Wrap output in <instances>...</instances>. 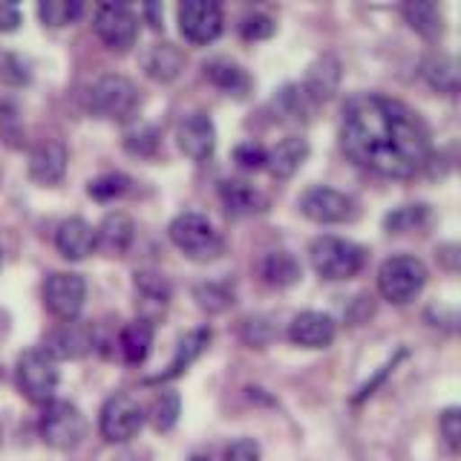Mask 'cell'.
I'll return each instance as SVG.
<instances>
[{
  "label": "cell",
  "instance_id": "1",
  "mask_svg": "<svg viewBox=\"0 0 461 461\" xmlns=\"http://www.w3.org/2000/svg\"><path fill=\"white\" fill-rule=\"evenodd\" d=\"M340 148L355 165L386 179H410L427 165L429 136L418 115L386 95H352L343 107Z\"/></svg>",
  "mask_w": 461,
  "mask_h": 461
},
{
  "label": "cell",
  "instance_id": "2",
  "mask_svg": "<svg viewBox=\"0 0 461 461\" xmlns=\"http://www.w3.org/2000/svg\"><path fill=\"white\" fill-rule=\"evenodd\" d=\"M167 234H170V242L176 245L187 259H194V263H213V259L222 254L220 230H216L208 222V216H202V213H194V211L179 213L176 220L170 222Z\"/></svg>",
  "mask_w": 461,
  "mask_h": 461
},
{
  "label": "cell",
  "instance_id": "3",
  "mask_svg": "<svg viewBox=\"0 0 461 461\" xmlns=\"http://www.w3.org/2000/svg\"><path fill=\"white\" fill-rule=\"evenodd\" d=\"M312 268L321 274L323 280H349L364 268L366 254L352 240L340 237H317L309 249Z\"/></svg>",
  "mask_w": 461,
  "mask_h": 461
},
{
  "label": "cell",
  "instance_id": "4",
  "mask_svg": "<svg viewBox=\"0 0 461 461\" xmlns=\"http://www.w3.org/2000/svg\"><path fill=\"white\" fill-rule=\"evenodd\" d=\"M427 283V268L418 257L398 254L389 257L378 268V292L384 300L395 303V306H407L410 300L421 294V288Z\"/></svg>",
  "mask_w": 461,
  "mask_h": 461
},
{
  "label": "cell",
  "instance_id": "5",
  "mask_svg": "<svg viewBox=\"0 0 461 461\" xmlns=\"http://www.w3.org/2000/svg\"><path fill=\"white\" fill-rule=\"evenodd\" d=\"M139 107L136 84L124 76H101L90 90H86V110L98 119L124 122Z\"/></svg>",
  "mask_w": 461,
  "mask_h": 461
},
{
  "label": "cell",
  "instance_id": "6",
  "mask_svg": "<svg viewBox=\"0 0 461 461\" xmlns=\"http://www.w3.org/2000/svg\"><path fill=\"white\" fill-rule=\"evenodd\" d=\"M38 429H41V438L47 441L52 450L69 453L86 438V418L76 403L50 401V403H43Z\"/></svg>",
  "mask_w": 461,
  "mask_h": 461
},
{
  "label": "cell",
  "instance_id": "7",
  "mask_svg": "<svg viewBox=\"0 0 461 461\" xmlns=\"http://www.w3.org/2000/svg\"><path fill=\"white\" fill-rule=\"evenodd\" d=\"M14 381L32 403H50L58 389L55 360L43 349H26L18 357V366H14Z\"/></svg>",
  "mask_w": 461,
  "mask_h": 461
},
{
  "label": "cell",
  "instance_id": "8",
  "mask_svg": "<svg viewBox=\"0 0 461 461\" xmlns=\"http://www.w3.org/2000/svg\"><path fill=\"white\" fill-rule=\"evenodd\" d=\"M98 427L110 444H124L144 427V407L130 393H115L101 407Z\"/></svg>",
  "mask_w": 461,
  "mask_h": 461
},
{
  "label": "cell",
  "instance_id": "9",
  "mask_svg": "<svg viewBox=\"0 0 461 461\" xmlns=\"http://www.w3.org/2000/svg\"><path fill=\"white\" fill-rule=\"evenodd\" d=\"M93 26L113 52H127L139 38V14L124 4H101Z\"/></svg>",
  "mask_w": 461,
  "mask_h": 461
},
{
  "label": "cell",
  "instance_id": "10",
  "mask_svg": "<svg viewBox=\"0 0 461 461\" xmlns=\"http://www.w3.org/2000/svg\"><path fill=\"white\" fill-rule=\"evenodd\" d=\"M86 300V280L81 274L58 271L43 283V306L55 314L58 321H76Z\"/></svg>",
  "mask_w": 461,
  "mask_h": 461
},
{
  "label": "cell",
  "instance_id": "11",
  "mask_svg": "<svg viewBox=\"0 0 461 461\" xmlns=\"http://www.w3.org/2000/svg\"><path fill=\"white\" fill-rule=\"evenodd\" d=\"M179 29L185 41L211 43L222 35V9L213 0H185L179 6Z\"/></svg>",
  "mask_w": 461,
  "mask_h": 461
},
{
  "label": "cell",
  "instance_id": "12",
  "mask_svg": "<svg viewBox=\"0 0 461 461\" xmlns=\"http://www.w3.org/2000/svg\"><path fill=\"white\" fill-rule=\"evenodd\" d=\"M300 211L309 216L312 222H321V225H338L346 222L355 216V202L335 191V187H309L306 194L300 196Z\"/></svg>",
  "mask_w": 461,
  "mask_h": 461
},
{
  "label": "cell",
  "instance_id": "13",
  "mask_svg": "<svg viewBox=\"0 0 461 461\" xmlns=\"http://www.w3.org/2000/svg\"><path fill=\"white\" fill-rule=\"evenodd\" d=\"M95 349V329L81 321H64L52 329L43 343V352L52 360H81Z\"/></svg>",
  "mask_w": 461,
  "mask_h": 461
},
{
  "label": "cell",
  "instance_id": "14",
  "mask_svg": "<svg viewBox=\"0 0 461 461\" xmlns=\"http://www.w3.org/2000/svg\"><path fill=\"white\" fill-rule=\"evenodd\" d=\"M176 141H179V150L187 158H194V162H205L216 148V127L205 113H191L187 119L179 122Z\"/></svg>",
  "mask_w": 461,
  "mask_h": 461
},
{
  "label": "cell",
  "instance_id": "15",
  "mask_svg": "<svg viewBox=\"0 0 461 461\" xmlns=\"http://www.w3.org/2000/svg\"><path fill=\"white\" fill-rule=\"evenodd\" d=\"M338 335V326L323 312H300L288 326V340L303 349H326Z\"/></svg>",
  "mask_w": 461,
  "mask_h": 461
},
{
  "label": "cell",
  "instance_id": "16",
  "mask_svg": "<svg viewBox=\"0 0 461 461\" xmlns=\"http://www.w3.org/2000/svg\"><path fill=\"white\" fill-rule=\"evenodd\" d=\"M55 249L67 259H84L90 257L98 249L95 240V228L81 220V216H72V220H64L55 230Z\"/></svg>",
  "mask_w": 461,
  "mask_h": 461
},
{
  "label": "cell",
  "instance_id": "17",
  "mask_svg": "<svg viewBox=\"0 0 461 461\" xmlns=\"http://www.w3.org/2000/svg\"><path fill=\"white\" fill-rule=\"evenodd\" d=\"M67 148L61 141H43L29 153V176L38 185H58L67 173Z\"/></svg>",
  "mask_w": 461,
  "mask_h": 461
},
{
  "label": "cell",
  "instance_id": "18",
  "mask_svg": "<svg viewBox=\"0 0 461 461\" xmlns=\"http://www.w3.org/2000/svg\"><path fill=\"white\" fill-rule=\"evenodd\" d=\"M211 343V329L208 326H199L194 331H187V335L176 343V355H173V360L167 364L165 372L153 375V378H148L144 384H167L173 378H179V375L194 364V360L205 352V346Z\"/></svg>",
  "mask_w": 461,
  "mask_h": 461
},
{
  "label": "cell",
  "instance_id": "19",
  "mask_svg": "<svg viewBox=\"0 0 461 461\" xmlns=\"http://www.w3.org/2000/svg\"><path fill=\"white\" fill-rule=\"evenodd\" d=\"M306 158H309V141L300 139V136H288V139H283L277 148L268 153L266 167L271 170L274 179L285 182V179H292L294 173L303 167Z\"/></svg>",
  "mask_w": 461,
  "mask_h": 461
},
{
  "label": "cell",
  "instance_id": "20",
  "mask_svg": "<svg viewBox=\"0 0 461 461\" xmlns=\"http://www.w3.org/2000/svg\"><path fill=\"white\" fill-rule=\"evenodd\" d=\"M220 199L228 211V216H251L266 211V196L257 191L254 185L249 182H240V179H228L220 185Z\"/></svg>",
  "mask_w": 461,
  "mask_h": 461
},
{
  "label": "cell",
  "instance_id": "21",
  "mask_svg": "<svg viewBox=\"0 0 461 461\" xmlns=\"http://www.w3.org/2000/svg\"><path fill=\"white\" fill-rule=\"evenodd\" d=\"M136 237V225L124 211H113L107 213L101 225L95 228V240L98 249H104L107 254H124L130 249V242Z\"/></svg>",
  "mask_w": 461,
  "mask_h": 461
},
{
  "label": "cell",
  "instance_id": "22",
  "mask_svg": "<svg viewBox=\"0 0 461 461\" xmlns=\"http://www.w3.org/2000/svg\"><path fill=\"white\" fill-rule=\"evenodd\" d=\"M421 76L427 78V84L432 86V90L447 93V95L458 93L461 72H458V61H456L453 55H447V52H429V55H424Z\"/></svg>",
  "mask_w": 461,
  "mask_h": 461
},
{
  "label": "cell",
  "instance_id": "23",
  "mask_svg": "<svg viewBox=\"0 0 461 461\" xmlns=\"http://www.w3.org/2000/svg\"><path fill=\"white\" fill-rule=\"evenodd\" d=\"M321 107L317 101L306 93V86L303 84H285L283 90L274 95V110H277L285 122L292 124H306L312 122L314 110Z\"/></svg>",
  "mask_w": 461,
  "mask_h": 461
},
{
  "label": "cell",
  "instance_id": "24",
  "mask_svg": "<svg viewBox=\"0 0 461 461\" xmlns=\"http://www.w3.org/2000/svg\"><path fill=\"white\" fill-rule=\"evenodd\" d=\"M141 64L153 81L170 84L173 78H179V72L185 69V55L179 47H173V43H156V47L148 50Z\"/></svg>",
  "mask_w": 461,
  "mask_h": 461
},
{
  "label": "cell",
  "instance_id": "25",
  "mask_svg": "<svg viewBox=\"0 0 461 461\" xmlns=\"http://www.w3.org/2000/svg\"><path fill=\"white\" fill-rule=\"evenodd\" d=\"M340 84V61L335 55H323L321 61H317L312 69L306 81H303V86H306V93L317 101V104H323V101L331 98V93L338 90Z\"/></svg>",
  "mask_w": 461,
  "mask_h": 461
},
{
  "label": "cell",
  "instance_id": "26",
  "mask_svg": "<svg viewBox=\"0 0 461 461\" xmlns=\"http://www.w3.org/2000/svg\"><path fill=\"white\" fill-rule=\"evenodd\" d=\"M403 18H407V23L427 41H438L444 35V14H441V6L432 4V0L407 4L403 6Z\"/></svg>",
  "mask_w": 461,
  "mask_h": 461
},
{
  "label": "cell",
  "instance_id": "27",
  "mask_svg": "<svg viewBox=\"0 0 461 461\" xmlns=\"http://www.w3.org/2000/svg\"><path fill=\"white\" fill-rule=\"evenodd\" d=\"M150 346H153V323L150 321H133L124 326L122 338H119V349L130 366L144 364L150 355Z\"/></svg>",
  "mask_w": 461,
  "mask_h": 461
},
{
  "label": "cell",
  "instance_id": "28",
  "mask_svg": "<svg viewBox=\"0 0 461 461\" xmlns=\"http://www.w3.org/2000/svg\"><path fill=\"white\" fill-rule=\"evenodd\" d=\"M205 76L220 86L222 93L234 95V98H245L251 93V76L237 64H228V61H211L205 67Z\"/></svg>",
  "mask_w": 461,
  "mask_h": 461
},
{
  "label": "cell",
  "instance_id": "29",
  "mask_svg": "<svg viewBox=\"0 0 461 461\" xmlns=\"http://www.w3.org/2000/svg\"><path fill=\"white\" fill-rule=\"evenodd\" d=\"M259 271H263V280L274 288H288L303 277L300 263L294 259V254H288V251H271L263 259Z\"/></svg>",
  "mask_w": 461,
  "mask_h": 461
},
{
  "label": "cell",
  "instance_id": "30",
  "mask_svg": "<svg viewBox=\"0 0 461 461\" xmlns=\"http://www.w3.org/2000/svg\"><path fill=\"white\" fill-rule=\"evenodd\" d=\"M81 0H41L38 4V18L43 26H69L81 18Z\"/></svg>",
  "mask_w": 461,
  "mask_h": 461
},
{
  "label": "cell",
  "instance_id": "31",
  "mask_svg": "<svg viewBox=\"0 0 461 461\" xmlns=\"http://www.w3.org/2000/svg\"><path fill=\"white\" fill-rule=\"evenodd\" d=\"M427 222V205H401L384 216V228L389 234H407Z\"/></svg>",
  "mask_w": 461,
  "mask_h": 461
},
{
  "label": "cell",
  "instance_id": "32",
  "mask_svg": "<svg viewBox=\"0 0 461 461\" xmlns=\"http://www.w3.org/2000/svg\"><path fill=\"white\" fill-rule=\"evenodd\" d=\"M179 415H182V398H179V393L167 389V393H162V395L156 398V403H153V427L158 432L173 429V424L179 421Z\"/></svg>",
  "mask_w": 461,
  "mask_h": 461
},
{
  "label": "cell",
  "instance_id": "33",
  "mask_svg": "<svg viewBox=\"0 0 461 461\" xmlns=\"http://www.w3.org/2000/svg\"><path fill=\"white\" fill-rule=\"evenodd\" d=\"M196 303H199V309H205V312H225L230 303H234V294H230L228 285L205 283V285H196Z\"/></svg>",
  "mask_w": 461,
  "mask_h": 461
},
{
  "label": "cell",
  "instance_id": "34",
  "mask_svg": "<svg viewBox=\"0 0 461 461\" xmlns=\"http://www.w3.org/2000/svg\"><path fill=\"white\" fill-rule=\"evenodd\" d=\"M127 185H130V179L122 176V173H104V176H98L86 185V194L98 202H110L115 196H122L127 191Z\"/></svg>",
  "mask_w": 461,
  "mask_h": 461
},
{
  "label": "cell",
  "instance_id": "35",
  "mask_svg": "<svg viewBox=\"0 0 461 461\" xmlns=\"http://www.w3.org/2000/svg\"><path fill=\"white\" fill-rule=\"evenodd\" d=\"M136 292L144 297V300H153V303H165L170 300V285L167 280H162L158 274L153 271H139L136 274Z\"/></svg>",
  "mask_w": 461,
  "mask_h": 461
},
{
  "label": "cell",
  "instance_id": "36",
  "mask_svg": "<svg viewBox=\"0 0 461 461\" xmlns=\"http://www.w3.org/2000/svg\"><path fill=\"white\" fill-rule=\"evenodd\" d=\"M156 144H158V133L150 124H139L124 136V148L133 156H153Z\"/></svg>",
  "mask_w": 461,
  "mask_h": 461
},
{
  "label": "cell",
  "instance_id": "37",
  "mask_svg": "<svg viewBox=\"0 0 461 461\" xmlns=\"http://www.w3.org/2000/svg\"><path fill=\"white\" fill-rule=\"evenodd\" d=\"M240 32L245 41H266L274 35V21L263 12H254V14H245L242 23H240Z\"/></svg>",
  "mask_w": 461,
  "mask_h": 461
},
{
  "label": "cell",
  "instance_id": "38",
  "mask_svg": "<svg viewBox=\"0 0 461 461\" xmlns=\"http://www.w3.org/2000/svg\"><path fill=\"white\" fill-rule=\"evenodd\" d=\"M234 162L242 167V170H259L266 167L268 162V153L263 144H254V141H242L234 148Z\"/></svg>",
  "mask_w": 461,
  "mask_h": 461
},
{
  "label": "cell",
  "instance_id": "39",
  "mask_svg": "<svg viewBox=\"0 0 461 461\" xmlns=\"http://www.w3.org/2000/svg\"><path fill=\"white\" fill-rule=\"evenodd\" d=\"M441 436H444L447 447H450L453 453L461 447V412L456 407H450L441 415Z\"/></svg>",
  "mask_w": 461,
  "mask_h": 461
},
{
  "label": "cell",
  "instance_id": "40",
  "mask_svg": "<svg viewBox=\"0 0 461 461\" xmlns=\"http://www.w3.org/2000/svg\"><path fill=\"white\" fill-rule=\"evenodd\" d=\"M225 461H259V444L254 438H237L225 450Z\"/></svg>",
  "mask_w": 461,
  "mask_h": 461
},
{
  "label": "cell",
  "instance_id": "41",
  "mask_svg": "<svg viewBox=\"0 0 461 461\" xmlns=\"http://www.w3.org/2000/svg\"><path fill=\"white\" fill-rule=\"evenodd\" d=\"M0 76H4L6 81H12V84H26L29 81V69H26V64L21 61V58L6 55V58H0Z\"/></svg>",
  "mask_w": 461,
  "mask_h": 461
},
{
  "label": "cell",
  "instance_id": "42",
  "mask_svg": "<svg viewBox=\"0 0 461 461\" xmlns=\"http://www.w3.org/2000/svg\"><path fill=\"white\" fill-rule=\"evenodd\" d=\"M398 357H403V352H401ZM398 357H393V360H389V364H386V366H384V369H381L378 375H375V378H372V381H366L364 386H360V389H357V395H355L352 401H355V403H360V401H364V398H369V395L375 393V386H378V384H381V381L386 378V375H389V372H393V369H395V364H398Z\"/></svg>",
  "mask_w": 461,
  "mask_h": 461
},
{
  "label": "cell",
  "instance_id": "43",
  "mask_svg": "<svg viewBox=\"0 0 461 461\" xmlns=\"http://www.w3.org/2000/svg\"><path fill=\"white\" fill-rule=\"evenodd\" d=\"M21 26V12L14 4H0V32H14Z\"/></svg>",
  "mask_w": 461,
  "mask_h": 461
},
{
  "label": "cell",
  "instance_id": "44",
  "mask_svg": "<svg viewBox=\"0 0 461 461\" xmlns=\"http://www.w3.org/2000/svg\"><path fill=\"white\" fill-rule=\"evenodd\" d=\"M144 14L150 18V26L153 29H162V6H158V4H148V6H144Z\"/></svg>",
  "mask_w": 461,
  "mask_h": 461
},
{
  "label": "cell",
  "instance_id": "45",
  "mask_svg": "<svg viewBox=\"0 0 461 461\" xmlns=\"http://www.w3.org/2000/svg\"><path fill=\"white\" fill-rule=\"evenodd\" d=\"M187 461H211V458H208V456H202V453H196V456H191Z\"/></svg>",
  "mask_w": 461,
  "mask_h": 461
}]
</instances>
